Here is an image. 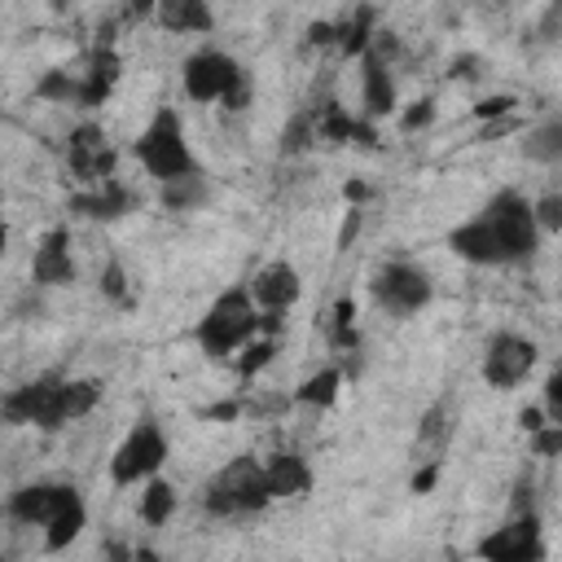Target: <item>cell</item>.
Here are the masks:
<instances>
[{
  "instance_id": "obj_1",
  "label": "cell",
  "mask_w": 562,
  "mask_h": 562,
  "mask_svg": "<svg viewBox=\"0 0 562 562\" xmlns=\"http://www.w3.org/2000/svg\"><path fill=\"white\" fill-rule=\"evenodd\" d=\"M452 255H461L465 263L479 268H509L522 263L540 250V228L531 220V198L518 189H501L492 193V202L470 215L465 224H457L448 233Z\"/></svg>"
},
{
  "instance_id": "obj_2",
  "label": "cell",
  "mask_w": 562,
  "mask_h": 562,
  "mask_svg": "<svg viewBox=\"0 0 562 562\" xmlns=\"http://www.w3.org/2000/svg\"><path fill=\"white\" fill-rule=\"evenodd\" d=\"M250 338H259V307L241 285H228L211 299V307L202 312V321L193 325V342L202 347V356L211 360H224L233 351H241Z\"/></svg>"
},
{
  "instance_id": "obj_3",
  "label": "cell",
  "mask_w": 562,
  "mask_h": 562,
  "mask_svg": "<svg viewBox=\"0 0 562 562\" xmlns=\"http://www.w3.org/2000/svg\"><path fill=\"white\" fill-rule=\"evenodd\" d=\"M132 154H136V162H140L158 184L202 171L198 158H193V149H189L184 119H180L176 105H158V110H154V119H149V123L140 127V136H136Z\"/></svg>"
},
{
  "instance_id": "obj_4",
  "label": "cell",
  "mask_w": 562,
  "mask_h": 562,
  "mask_svg": "<svg viewBox=\"0 0 562 562\" xmlns=\"http://www.w3.org/2000/svg\"><path fill=\"white\" fill-rule=\"evenodd\" d=\"M268 483H263V461L255 457H233L228 465H220L206 487H202V509L215 518H237V514H259L268 505Z\"/></svg>"
},
{
  "instance_id": "obj_5",
  "label": "cell",
  "mask_w": 562,
  "mask_h": 562,
  "mask_svg": "<svg viewBox=\"0 0 562 562\" xmlns=\"http://www.w3.org/2000/svg\"><path fill=\"white\" fill-rule=\"evenodd\" d=\"M167 452H171L167 448V430L154 417H140L123 435V443L114 448V457H110V483L114 487H140L145 479H154L162 470Z\"/></svg>"
},
{
  "instance_id": "obj_6",
  "label": "cell",
  "mask_w": 562,
  "mask_h": 562,
  "mask_svg": "<svg viewBox=\"0 0 562 562\" xmlns=\"http://www.w3.org/2000/svg\"><path fill=\"white\" fill-rule=\"evenodd\" d=\"M369 294H373V303H378L382 312H391V316H413V312H422V307L435 299V281H430L426 268H417V263H408V259H386V263L373 268Z\"/></svg>"
},
{
  "instance_id": "obj_7",
  "label": "cell",
  "mask_w": 562,
  "mask_h": 562,
  "mask_svg": "<svg viewBox=\"0 0 562 562\" xmlns=\"http://www.w3.org/2000/svg\"><path fill=\"white\" fill-rule=\"evenodd\" d=\"M479 562H544V527L540 514H509L496 531L474 544Z\"/></svg>"
},
{
  "instance_id": "obj_8",
  "label": "cell",
  "mask_w": 562,
  "mask_h": 562,
  "mask_svg": "<svg viewBox=\"0 0 562 562\" xmlns=\"http://www.w3.org/2000/svg\"><path fill=\"white\" fill-rule=\"evenodd\" d=\"M540 360V347L522 334H509V329H496L487 342H483V382L496 386V391H509L518 386Z\"/></svg>"
},
{
  "instance_id": "obj_9",
  "label": "cell",
  "mask_w": 562,
  "mask_h": 562,
  "mask_svg": "<svg viewBox=\"0 0 562 562\" xmlns=\"http://www.w3.org/2000/svg\"><path fill=\"white\" fill-rule=\"evenodd\" d=\"M241 70V61L237 57H228L224 48H215V44H202L198 53H189L184 57V66H180V83H184V97L189 101H198V105H211V101H220L224 92H228V83H233V75Z\"/></svg>"
},
{
  "instance_id": "obj_10",
  "label": "cell",
  "mask_w": 562,
  "mask_h": 562,
  "mask_svg": "<svg viewBox=\"0 0 562 562\" xmlns=\"http://www.w3.org/2000/svg\"><path fill=\"white\" fill-rule=\"evenodd\" d=\"M66 162H70V171H75L88 189L114 180V149L105 145V132H101L97 123L70 127V136H66Z\"/></svg>"
},
{
  "instance_id": "obj_11",
  "label": "cell",
  "mask_w": 562,
  "mask_h": 562,
  "mask_svg": "<svg viewBox=\"0 0 562 562\" xmlns=\"http://www.w3.org/2000/svg\"><path fill=\"white\" fill-rule=\"evenodd\" d=\"M79 268H75V255H70V228L66 224H53L40 241H35V255H31V285L40 290H61V285H75Z\"/></svg>"
},
{
  "instance_id": "obj_12",
  "label": "cell",
  "mask_w": 562,
  "mask_h": 562,
  "mask_svg": "<svg viewBox=\"0 0 562 562\" xmlns=\"http://www.w3.org/2000/svg\"><path fill=\"white\" fill-rule=\"evenodd\" d=\"M250 299H255V307L259 312H290L294 303H299V294H303V277H299V268L290 263V259H268L255 277H250Z\"/></svg>"
},
{
  "instance_id": "obj_13",
  "label": "cell",
  "mask_w": 562,
  "mask_h": 562,
  "mask_svg": "<svg viewBox=\"0 0 562 562\" xmlns=\"http://www.w3.org/2000/svg\"><path fill=\"white\" fill-rule=\"evenodd\" d=\"M79 492L70 487V483H26V487H18L13 496H9V518L13 522H26V527H48L70 501H75Z\"/></svg>"
},
{
  "instance_id": "obj_14",
  "label": "cell",
  "mask_w": 562,
  "mask_h": 562,
  "mask_svg": "<svg viewBox=\"0 0 562 562\" xmlns=\"http://www.w3.org/2000/svg\"><path fill=\"white\" fill-rule=\"evenodd\" d=\"M97 400H101V382H97V378H57L40 430H61V426L88 417V413L97 408Z\"/></svg>"
},
{
  "instance_id": "obj_15",
  "label": "cell",
  "mask_w": 562,
  "mask_h": 562,
  "mask_svg": "<svg viewBox=\"0 0 562 562\" xmlns=\"http://www.w3.org/2000/svg\"><path fill=\"white\" fill-rule=\"evenodd\" d=\"M119 70H123V61H119L114 48H92L88 61H83V70H79V110L105 105V97L119 83Z\"/></svg>"
},
{
  "instance_id": "obj_16",
  "label": "cell",
  "mask_w": 562,
  "mask_h": 562,
  "mask_svg": "<svg viewBox=\"0 0 562 562\" xmlns=\"http://www.w3.org/2000/svg\"><path fill=\"white\" fill-rule=\"evenodd\" d=\"M360 101H364V119L378 123L386 114H395V79H391V66L378 61L373 53L360 57Z\"/></svg>"
},
{
  "instance_id": "obj_17",
  "label": "cell",
  "mask_w": 562,
  "mask_h": 562,
  "mask_svg": "<svg viewBox=\"0 0 562 562\" xmlns=\"http://www.w3.org/2000/svg\"><path fill=\"white\" fill-rule=\"evenodd\" d=\"M132 206H136V193H132L119 176L105 180V184H92V189H83V193L70 198V211L83 215V220H119V215H127Z\"/></svg>"
},
{
  "instance_id": "obj_18",
  "label": "cell",
  "mask_w": 562,
  "mask_h": 562,
  "mask_svg": "<svg viewBox=\"0 0 562 562\" xmlns=\"http://www.w3.org/2000/svg\"><path fill=\"white\" fill-rule=\"evenodd\" d=\"M312 465L299 457V452H272L263 461V483H268V496L272 501H285V496H303L312 492Z\"/></svg>"
},
{
  "instance_id": "obj_19",
  "label": "cell",
  "mask_w": 562,
  "mask_h": 562,
  "mask_svg": "<svg viewBox=\"0 0 562 562\" xmlns=\"http://www.w3.org/2000/svg\"><path fill=\"white\" fill-rule=\"evenodd\" d=\"M452 426H457V408H452V400L443 395V400H435V404L422 413V422H417V461H439L443 448H448V439H452Z\"/></svg>"
},
{
  "instance_id": "obj_20",
  "label": "cell",
  "mask_w": 562,
  "mask_h": 562,
  "mask_svg": "<svg viewBox=\"0 0 562 562\" xmlns=\"http://www.w3.org/2000/svg\"><path fill=\"white\" fill-rule=\"evenodd\" d=\"M154 22L162 31H176V35H206V31H215V13L202 0H162L154 9Z\"/></svg>"
},
{
  "instance_id": "obj_21",
  "label": "cell",
  "mask_w": 562,
  "mask_h": 562,
  "mask_svg": "<svg viewBox=\"0 0 562 562\" xmlns=\"http://www.w3.org/2000/svg\"><path fill=\"white\" fill-rule=\"evenodd\" d=\"M373 35H378V9H369V4H360L342 22H334V44L342 48V57H364Z\"/></svg>"
},
{
  "instance_id": "obj_22",
  "label": "cell",
  "mask_w": 562,
  "mask_h": 562,
  "mask_svg": "<svg viewBox=\"0 0 562 562\" xmlns=\"http://www.w3.org/2000/svg\"><path fill=\"white\" fill-rule=\"evenodd\" d=\"M522 158L527 162H540V167H558L562 162V119L549 114L540 119L536 127H527L522 136Z\"/></svg>"
},
{
  "instance_id": "obj_23",
  "label": "cell",
  "mask_w": 562,
  "mask_h": 562,
  "mask_svg": "<svg viewBox=\"0 0 562 562\" xmlns=\"http://www.w3.org/2000/svg\"><path fill=\"white\" fill-rule=\"evenodd\" d=\"M342 369L338 364H325V369H316L312 378H303L299 386H294V404H303V408H329L334 400H338V391H342Z\"/></svg>"
},
{
  "instance_id": "obj_24",
  "label": "cell",
  "mask_w": 562,
  "mask_h": 562,
  "mask_svg": "<svg viewBox=\"0 0 562 562\" xmlns=\"http://www.w3.org/2000/svg\"><path fill=\"white\" fill-rule=\"evenodd\" d=\"M176 505H180V501H176V487H171L167 479H158V474H154V479H145V483H140L136 514H140V522H145V527H162V522L176 514Z\"/></svg>"
},
{
  "instance_id": "obj_25",
  "label": "cell",
  "mask_w": 562,
  "mask_h": 562,
  "mask_svg": "<svg viewBox=\"0 0 562 562\" xmlns=\"http://www.w3.org/2000/svg\"><path fill=\"white\" fill-rule=\"evenodd\" d=\"M206 198H211V184H206V176H202V171L158 184V202H162L167 211H198Z\"/></svg>"
},
{
  "instance_id": "obj_26",
  "label": "cell",
  "mask_w": 562,
  "mask_h": 562,
  "mask_svg": "<svg viewBox=\"0 0 562 562\" xmlns=\"http://www.w3.org/2000/svg\"><path fill=\"white\" fill-rule=\"evenodd\" d=\"M88 527V505H83V496H75L48 527H44V549L48 553H57V549H70L75 540H79V531Z\"/></svg>"
},
{
  "instance_id": "obj_27",
  "label": "cell",
  "mask_w": 562,
  "mask_h": 562,
  "mask_svg": "<svg viewBox=\"0 0 562 562\" xmlns=\"http://www.w3.org/2000/svg\"><path fill=\"white\" fill-rule=\"evenodd\" d=\"M277 149H281V158H299V154L316 149V127H312V110H307V105L290 114V123L281 127Z\"/></svg>"
},
{
  "instance_id": "obj_28",
  "label": "cell",
  "mask_w": 562,
  "mask_h": 562,
  "mask_svg": "<svg viewBox=\"0 0 562 562\" xmlns=\"http://www.w3.org/2000/svg\"><path fill=\"white\" fill-rule=\"evenodd\" d=\"M329 347L334 351H356L360 347V329H356V299H338L329 312Z\"/></svg>"
},
{
  "instance_id": "obj_29",
  "label": "cell",
  "mask_w": 562,
  "mask_h": 562,
  "mask_svg": "<svg viewBox=\"0 0 562 562\" xmlns=\"http://www.w3.org/2000/svg\"><path fill=\"white\" fill-rule=\"evenodd\" d=\"M35 97H40V101H57V105H79V70H75V75H70V66L48 70V75L35 83Z\"/></svg>"
},
{
  "instance_id": "obj_30",
  "label": "cell",
  "mask_w": 562,
  "mask_h": 562,
  "mask_svg": "<svg viewBox=\"0 0 562 562\" xmlns=\"http://www.w3.org/2000/svg\"><path fill=\"white\" fill-rule=\"evenodd\" d=\"M272 356H277V338H250L241 347V356L233 360V369H237V378H255L259 369L272 364Z\"/></svg>"
},
{
  "instance_id": "obj_31",
  "label": "cell",
  "mask_w": 562,
  "mask_h": 562,
  "mask_svg": "<svg viewBox=\"0 0 562 562\" xmlns=\"http://www.w3.org/2000/svg\"><path fill=\"white\" fill-rule=\"evenodd\" d=\"M435 114H439V101H435V97H417V101H408V105L395 114V127H400L404 136H413V132H426V127L435 123Z\"/></svg>"
},
{
  "instance_id": "obj_32",
  "label": "cell",
  "mask_w": 562,
  "mask_h": 562,
  "mask_svg": "<svg viewBox=\"0 0 562 562\" xmlns=\"http://www.w3.org/2000/svg\"><path fill=\"white\" fill-rule=\"evenodd\" d=\"M531 220H536V228H540V237H553V233H562V193H544V198H536L531 202Z\"/></svg>"
},
{
  "instance_id": "obj_33",
  "label": "cell",
  "mask_w": 562,
  "mask_h": 562,
  "mask_svg": "<svg viewBox=\"0 0 562 562\" xmlns=\"http://www.w3.org/2000/svg\"><path fill=\"white\" fill-rule=\"evenodd\" d=\"M250 101H255V75L241 66L237 75H233V83H228V92L220 97V105L228 110V114H241V110H250Z\"/></svg>"
},
{
  "instance_id": "obj_34",
  "label": "cell",
  "mask_w": 562,
  "mask_h": 562,
  "mask_svg": "<svg viewBox=\"0 0 562 562\" xmlns=\"http://www.w3.org/2000/svg\"><path fill=\"white\" fill-rule=\"evenodd\" d=\"M514 105H518V97H514V92H492V97L474 101V119L496 123V119H509V114H514Z\"/></svg>"
},
{
  "instance_id": "obj_35",
  "label": "cell",
  "mask_w": 562,
  "mask_h": 562,
  "mask_svg": "<svg viewBox=\"0 0 562 562\" xmlns=\"http://www.w3.org/2000/svg\"><path fill=\"white\" fill-rule=\"evenodd\" d=\"M101 294L114 299V303H127V272H123L119 259H110V263L101 268Z\"/></svg>"
},
{
  "instance_id": "obj_36",
  "label": "cell",
  "mask_w": 562,
  "mask_h": 562,
  "mask_svg": "<svg viewBox=\"0 0 562 562\" xmlns=\"http://www.w3.org/2000/svg\"><path fill=\"white\" fill-rule=\"evenodd\" d=\"M531 452L536 457H558L562 452V426H540V430H531Z\"/></svg>"
},
{
  "instance_id": "obj_37",
  "label": "cell",
  "mask_w": 562,
  "mask_h": 562,
  "mask_svg": "<svg viewBox=\"0 0 562 562\" xmlns=\"http://www.w3.org/2000/svg\"><path fill=\"white\" fill-rule=\"evenodd\" d=\"M241 413H246V400H215V404L202 408L206 422H237Z\"/></svg>"
},
{
  "instance_id": "obj_38",
  "label": "cell",
  "mask_w": 562,
  "mask_h": 562,
  "mask_svg": "<svg viewBox=\"0 0 562 562\" xmlns=\"http://www.w3.org/2000/svg\"><path fill=\"white\" fill-rule=\"evenodd\" d=\"M360 220H364V211L360 206H347V215H342V228H338V250H347L351 241H356V233H360Z\"/></svg>"
},
{
  "instance_id": "obj_39",
  "label": "cell",
  "mask_w": 562,
  "mask_h": 562,
  "mask_svg": "<svg viewBox=\"0 0 562 562\" xmlns=\"http://www.w3.org/2000/svg\"><path fill=\"white\" fill-rule=\"evenodd\" d=\"M435 479H439V461H426L417 474H413V483H408V492H417V496H426L430 487H435Z\"/></svg>"
},
{
  "instance_id": "obj_40",
  "label": "cell",
  "mask_w": 562,
  "mask_h": 562,
  "mask_svg": "<svg viewBox=\"0 0 562 562\" xmlns=\"http://www.w3.org/2000/svg\"><path fill=\"white\" fill-rule=\"evenodd\" d=\"M452 79H479V57L474 53L452 57Z\"/></svg>"
},
{
  "instance_id": "obj_41",
  "label": "cell",
  "mask_w": 562,
  "mask_h": 562,
  "mask_svg": "<svg viewBox=\"0 0 562 562\" xmlns=\"http://www.w3.org/2000/svg\"><path fill=\"white\" fill-rule=\"evenodd\" d=\"M307 44H316V48L334 44V22H312V26H307Z\"/></svg>"
},
{
  "instance_id": "obj_42",
  "label": "cell",
  "mask_w": 562,
  "mask_h": 562,
  "mask_svg": "<svg viewBox=\"0 0 562 562\" xmlns=\"http://www.w3.org/2000/svg\"><path fill=\"white\" fill-rule=\"evenodd\" d=\"M518 426H522V430L531 435V430H540V426H549V422H544V413H540V404H527V408L518 413Z\"/></svg>"
},
{
  "instance_id": "obj_43",
  "label": "cell",
  "mask_w": 562,
  "mask_h": 562,
  "mask_svg": "<svg viewBox=\"0 0 562 562\" xmlns=\"http://www.w3.org/2000/svg\"><path fill=\"white\" fill-rule=\"evenodd\" d=\"M342 198H347V206H360V202L369 198V184H364V180H347V184H342Z\"/></svg>"
},
{
  "instance_id": "obj_44",
  "label": "cell",
  "mask_w": 562,
  "mask_h": 562,
  "mask_svg": "<svg viewBox=\"0 0 562 562\" xmlns=\"http://www.w3.org/2000/svg\"><path fill=\"white\" fill-rule=\"evenodd\" d=\"M101 549H105V558H110V562H136V558H132V549H127V544H119V540H105Z\"/></svg>"
},
{
  "instance_id": "obj_45",
  "label": "cell",
  "mask_w": 562,
  "mask_h": 562,
  "mask_svg": "<svg viewBox=\"0 0 562 562\" xmlns=\"http://www.w3.org/2000/svg\"><path fill=\"white\" fill-rule=\"evenodd\" d=\"M9 250V224H4V215H0V255Z\"/></svg>"
},
{
  "instance_id": "obj_46",
  "label": "cell",
  "mask_w": 562,
  "mask_h": 562,
  "mask_svg": "<svg viewBox=\"0 0 562 562\" xmlns=\"http://www.w3.org/2000/svg\"><path fill=\"white\" fill-rule=\"evenodd\" d=\"M452 562H461V558H452Z\"/></svg>"
},
{
  "instance_id": "obj_47",
  "label": "cell",
  "mask_w": 562,
  "mask_h": 562,
  "mask_svg": "<svg viewBox=\"0 0 562 562\" xmlns=\"http://www.w3.org/2000/svg\"><path fill=\"white\" fill-rule=\"evenodd\" d=\"M0 562H4V558H0Z\"/></svg>"
}]
</instances>
